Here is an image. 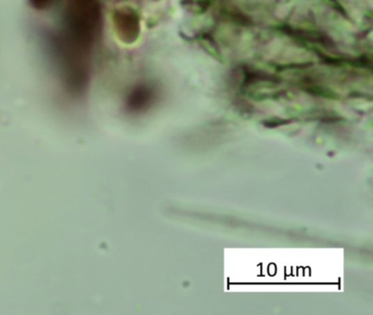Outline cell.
<instances>
[{"mask_svg": "<svg viewBox=\"0 0 373 315\" xmlns=\"http://www.w3.org/2000/svg\"><path fill=\"white\" fill-rule=\"evenodd\" d=\"M35 8H47V6L53 3V0H30Z\"/></svg>", "mask_w": 373, "mask_h": 315, "instance_id": "6da1fadb", "label": "cell"}]
</instances>
